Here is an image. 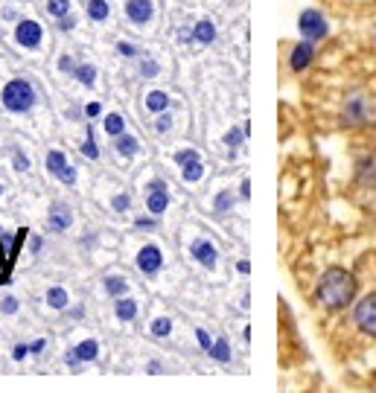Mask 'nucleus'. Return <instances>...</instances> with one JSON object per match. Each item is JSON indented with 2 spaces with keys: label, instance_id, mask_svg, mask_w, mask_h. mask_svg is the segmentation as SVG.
Masks as SVG:
<instances>
[{
  "label": "nucleus",
  "instance_id": "c03bdc74",
  "mask_svg": "<svg viewBox=\"0 0 376 393\" xmlns=\"http://www.w3.org/2000/svg\"><path fill=\"white\" fill-rule=\"evenodd\" d=\"M120 53H122V55H135V47H129V44H120Z\"/></svg>",
  "mask_w": 376,
  "mask_h": 393
},
{
  "label": "nucleus",
  "instance_id": "412c9836",
  "mask_svg": "<svg viewBox=\"0 0 376 393\" xmlns=\"http://www.w3.org/2000/svg\"><path fill=\"white\" fill-rule=\"evenodd\" d=\"M47 9H50V15H53V18H65V15H68V9H70V0H50Z\"/></svg>",
  "mask_w": 376,
  "mask_h": 393
},
{
  "label": "nucleus",
  "instance_id": "0eeeda50",
  "mask_svg": "<svg viewBox=\"0 0 376 393\" xmlns=\"http://www.w3.org/2000/svg\"><path fill=\"white\" fill-rule=\"evenodd\" d=\"M161 262H164V257H161V251L155 248V245H146V248L137 254V268L143 271V274H158V271H161Z\"/></svg>",
  "mask_w": 376,
  "mask_h": 393
},
{
  "label": "nucleus",
  "instance_id": "a211bd4d",
  "mask_svg": "<svg viewBox=\"0 0 376 393\" xmlns=\"http://www.w3.org/2000/svg\"><path fill=\"white\" fill-rule=\"evenodd\" d=\"M88 15L93 21H105L108 18V4H105V0H90V4H88Z\"/></svg>",
  "mask_w": 376,
  "mask_h": 393
},
{
  "label": "nucleus",
  "instance_id": "473e14b6",
  "mask_svg": "<svg viewBox=\"0 0 376 393\" xmlns=\"http://www.w3.org/2000/svg\"><path fill=\"white\" fill-rule=\"evenodd\" d=\"M169 129H172V119H169V114L158 117V131H169Z\"/></svg>",
  "mask_w": 376,
  "mask_h": 393
},
{
  "label": "nucleus",
  "instance_id": "a878e982",
  "mask_svg": "<svg viewBox=\"0 0 376 393\" xmlns=\"http://www.w3.org/2000/svg\"><path fill=\"white\" fill-rule=\"evenodd\" d=\"M85 134H88V140H85V146H82V152H85L90 161H97V158H100V149H97V140H93V131L88 129Z\"/></svg>",
  "mask_w": 376,
  "mask_h": 393
},
{
  "label": "nucleus",
  "instance_id": "2eb2a0df",
  "mask_svg": "<svg viewBox=\"0 0 376 393\" xmlns=\"http://www.w3.org/2000/svg\"><path fill=\"white\" fill-rule=\"evenodd\" d=\"M117 318L120 321H135V315H137V303H135V300H129V297H125V300H117Z\"/></svg>",
  "mask_w": 376,
  "mask_h": 393
},
{
  "label": "nucleus",
  "instance_id": "f257e3e1",
  "mask_svg": "<svg viewBox=\"0 0 376 393\" xmlns=\"http://www.w3.org/2000/svg\"><path fill=\"white\" fill-rule=\"evenodd\" d=\"M353 297H356V280L344 268H330L327 274L321 277V283H318V300H321V306H327V309L335 312V309L350 306Z\"/></svg>",
  "mask_w": 376,
  "mask_h": 393
},
{
  "label": "nucleus",
  "instance_id": "ddd939ff",
  "mask_svg": "<svg viewBox=\"0 0 376 393\" xmlns=\"http://www.w3.org/2000/svg\"><path fill=\"white\" fill-rule=\"evenodd\" d=\"M137 140L132 137V134H120L117 137V152H120V158H135L137 155Z\"/></svg>",
  "mask_w": 376,
  "mask_h": 393
},
{
  "label": "nucleus",
  "instance_id": "6ab92c4d",
  "mask_svg": "<svg viewBox=\"0 0 376 393\" xmlns=\"http://www.w3.org/2000/svg\"><path fill=\"white\" fill-rule=\"evenodd\" d=\"M47 300H50V306H56V309H65V306H68V291L56 286V289H50Z\"/></svg>",
  "mask_w": 376,
  "mask_h": 393
},
{
  "label": "nucleus",
  "instance_id": "f704fd0d",
  "mask_svg": "<svg viewBox=\"0 0 376 393\" xmlns=\"http://www.w3.org/2000/svg\"><path fill=\"white\" fill-rule=\"evenodd\" d=\"M15 309H18V300H15V297H6V300H4V312L12 315Z\"/></svg>",
  "mask_w": 376,
  "mask_h": 393
},
{
  "label": "nucleus",
  "instance_id": "b1692460",
  "mask_svg": "<svg viewBox=\"0 0 376 393\" xmlns=\"http://www.w3.org/2000/svg\"><path fill=\"white\" fill-rule=\"evenodd\" d=\"M210 355H213L216 361H228V358H231V347H228V341H216V344L210 347Z\"/></svg>",
  "mask_w": 376,
  "mask_h": 393
},
{
  "label": "nucleus",
  "instance_id": "f03ea898",
  "mask_svg": "<svg viewBox=\"0 0 376 393\" xmlns=\"http://www.w3.org/2000/svg\"><path fill=\"white\" fill-rule=\"evenodd\" d=\"M33 102H36V94H33V85H29V82L15 79V82H9V85L4 87V105H6L9 111L24 114V111L33 108Z\"/></svg>",
  "mask_w": 376,
  "mask_h": 393
},
{
  "label": "nucleus",
  "instance_id": "c756f323",
  "mask_svg": "<svg viewBox=\"0 0 376 393\" xmlns=\"http://www.w3.org/2000/svg\"><path fill=\"white\" fill-rule=\"evenodd\" d=\"M114 210L125 213V210H129V195H125V193H122V195H117V198H114Z\"/></svg>",
  "mask_w": 376,
  "mask_h": 393
},
{
  "label": "nucleus",
  "instance_id": "423d86ee",
  "mask_svg": "<svg viewBox=\"0 0 376 393\" xmlns=\"http://www.w3.org/2000/svg\"><path fill=\"white\" fill-rule=\"evenodd\" d=\"M15 38L24 47H38L41 44V26L36 21H21L18 29H15Z\"/></svg>",
  "mask_w": 376,
  "mask_h": 393
},
{
  "label": "nucleus",
  "instance_id": "5701e85b",
  "mask_svg": "<svg viewBox=\"0 0 376 393\" xmlns=\"http://www.w3.org/2000/svg\"><path fill=\"white\" fill-rule=\"evenodd\" d=\"M202 178V161H190V163H184V181H199Z\"/></svg>",
  "mask_w": 376,
  "mask_h": 393
},
{
  "label": "nucleus",
  "instance_id": "f3484780",
  "mask_svg": "<svg viewBox=\"0 0 376 393\" xmlns=\"http://www.w3.org/2000/svg\"><path fill=\"white\" fill-rule=\"evenodd\" d=\"M97 352H100V344H97V341H82V344L76 347V355H79L82 361H93V358H97Z\"/></svg>",
  "mask_w": 376,
  "mask_h": 393
},
{
  "label": "nucleus",
  "instance_id": "cd10ccee",
  "mask_svg": "<svg viewBox=\"0 0 376 393\" xmlns=\"http://www.w3.org/2000/svg\"><path fill=\"white\" fill-rule=\"evenodd\" d=\"M190 161H199V152H193V149H181V152L175 155V163H190Z\"/></svg>",
  "mask_w": 376,
  "mask_h": 393
},
{
  "label": "nucleus",
  "instance_id": "20e7f679",
  "mask_svg": "<svg viewBox=\"0 0 376 393\" xmlns=\"http://www.w3.org/2000/svg\"><path fill=\"white\" fill-rule=\"evenodd\" d=\"M298 26H301V33H303V38L306 41H321L327 33H330V26H327V21L321 18V12H315V9H306L303 15H301V21H298Z\"/></svg>",
  "mask_w": 376,
  "mask_h": 393
},
{
  "label": "nucleus",
  "instance_id": "bb28decb",
  "mask_svg": "<svg viewBox=\"0 0 376 393\" xmlns=\"http://www.w3.org/2000/svg\"><path fill=\"white\" fill-rule=\"evenodd\" d=\"M105 289H108V294H114V297H120V294H125V280H117V277H108V280H105Z\"/></svg>",
  "mask_w": 376,
  "mask_h": 393
},
{
  "label": "nucleus",
  "instance_id": "e433bc0d",
  "mask_svg": "<svg viewBox=\"0 0 376 393\" xmlns=\"http://www.w3.org/2000/svg\"><path fill=\"white\" fill-rule=\"evenodd\" d=\"M58 68L65 70V73H70L73 70V62H70V55H61V62H58Z\"/></svg>",
  "mask_w": 376,
  "mask_h": 393
},
{
  "label": "nucleus",
  "instance_id": "9d476101",
  "mask_svg": "<svg viewBox=\"0 0 376 393\" xmlns=\"http://www.w3.org/2000/svg\"><path fill=\"white\" fill-rule=\"evenodd\" d=\"M312 41H301L295 50H292V58H289V65H292V70H303L309 62H312Z\"/></svg>",
  "mask_w": 376,
  "mask_h": 393
},
{
  "label": "nucleus",
  "instance_id": "7ed1b4c3",
  "mask_svg": "<svg viewBox=\"0 0 376 393\" xmlns=\"http://www.w3.org/2000/svg\"><path fill=\"white\" fill-rule=\"evenodd\" d=\"M353 321L362 332H367V335H376V291L362 297L356 309H353Z\"/></svg>",
  "mask_w": 376,
  "mask_h": 393
},
{
  "label": "nucleus",
  "instance_id": "4be33fe9",
  "mask_svg": "<svg viewBox=\"0 0 376 393\" xmlns=\"http://www.w3.org/2000/svg\"><path fill=\"white\" fill-rule=\"evenodd\" d=\"M172 332V321L169 318H158L152 323V335H158V338H164V335H169Z\"/></svg>",
  "mask_w": 376,
  "mask_h": 393
},
{
  "label": "nucleus",
  "instance_id": "c85d7f7f",
  "mask_svg": "<svg viewBox=\"0 0 376 393\" xmlns=\"http://www.w3.org/2000/svg\"><path fill=\"white\" fill-rule=\"evenodd\" d=\"M228 207H231V193H222V195L216 198V210H219V213H225Z\"/></svg>",
  "mask_w": 376,
  "mask_h": 393
},
{
  "label": "nucleus",
  "instance_id": "ea45409f",
  "mask_svg": "<svg viewBox=\"0 0 376 393\" xmlns=\"http://www.w3.org/2000/svg\"><path fill=\"white\" fill-rule=\"evenodd\" d=\"M65 361H68V365H70V367H76V365H79V361H82V358H79V355H76V350H73V352H68V355H65Z\"/></svg>",
  "mask_w": 376,
  "mask_h": 393
},
{
  "label": "nucleus",
  "instance_id": "1a4fd4ad",
  "mask_svg": "<svg viewBox=\"0 0 376 393\" xmlns=\"http://www.w3.org/2000/svg\"><path fill=\"white\" fill-rule=\"evenodd\" d=\"M152 0H129L125 4V15H129L135 23H146L149 18H152Z\"/></svg>",
  "mask_w": 376,
  "mask_h": 393
},
{
  "label": "nucleus",
  "instance_id": "37998d69",
  "mask_svg": "<svg viewBox=\"0 0 376 393\" xmlns=\"http://www.w3.org/2000/svg\"><path fill=\"white\" fill-rule=\"evenodd\" d=\"M167 184H164V181H149V190H164Z\"/></svg>",
  "mask_w": 376,
  "mask_h": 393
},
{
  "label": "nucleus",
  "instance_id": "aec40b11",
  "mask_svg": "<svg viewBox=\"0 0 376 393\" xmlns=\"http://www.w3.org/2000/svg\"><path fill=\"white\" fill-rule=\"evenodd\" d=\"M122 129H125V119H122L120 114H111V117L105 119V131H108V134L120 137V134H122Z\"/></svg>",
  "mask_w": 376,
  "mask_h": 393
},
{
  "label": "nucleus",
  "instance_id": "58836bf2",
  "mask_svg": "<svg viewBox=\"0 0 376 393\" xmlns=\"http://www.w3.org/2000/svg\"><path fill=\"white\" fill-rule=\"evenodd\" d=\"M137 227H143V230H155L158 225H155L152 219H137Z\"/></svg>",
  "mask_w": 376,
  "mask_h": 393
},
{
  "label": "nucleus",
  "instance_id": "6e6552de",
  "mask_svg": "<svg viewBox=\"0 0 376 393\" xmlns=\"http://www.w3.org/2000/svg\"><path fill=\"white\" fill-rule=\"evenodd\" d=\"M73 222V213H70V207L68 204H53L50 207V230L61 233V230H68Z\"/></svg>",
  "mask_w": 376,
  "mask_h": 393
},
{
  "label": "nucleus",
  "instance_id": "4468645a",
  "mask_svg": "<svg viewBox=\"0 0 376 393\" xmlns=\"http://www.w3.org/2000/svg\"><path fill=\"white\" fill-rule=\"evenodd\" d=\"M167 105H169V99H167L164 90H152V94L146 97V108H149V111H155V114L167 111Z\"/></svg>",
  "mask_w": 376,
  "mask_h": 393
},
{
  "label": "nucleus",
  "instance_id": "f8f14e48",
  "mask_svg": "<svg viewBox=\"0 0 376 393\" xmlns=\"http://www.w3.org/2000/svg\"><path fill=\"white\" fill-rule=\"evenodd\" d=\"M149 210H152V213L155 216H161L164 213V210H167V204H169V195H167V187L164 190H149Z\"/></svg>",
  "mask_w": 376,
  "mask_h": 393
},
{
  "label": "nucleus",
  "instance_id": "4c0bfd02",
  "mask_svg": "<svg viewBox=\"0 0 376 393\" xmlns=\"http://www.w3.org/2000/svg\"><path fill=\"white\" fill-rule=\"evenodd\" d=\"M26 166H29V161H26V158H24V155L18 152V155H15V169H21V172H24Z\"/></svg>",
  "mask_w": 376,
  "mask_h": 393
},
{
  "label": "nucleus",
  "instance_id": "dca6fc26",
  "mask_svg": "<svg viewBox=\"0 0 376 393\" xmlns=\"http://www.w3.org/2000/svg\"><path fill=\"white\" fill-rule=\"evenodd\" d=\"M193 38H196L199 44H210V41L216 38V29H213V23H210V21H202V23L196 26V33H193Z\"/></svg>",
  "mask_w": 376,
  "mask_h": 393
},
{
  "label": "nucleus",
  "instance_id": "72a5a7b5",
  "mask_svg": "<svg viewBox=\"0 0 376 393\" xmlns=\"http://www.w3.org/2000/svg\"><path fill=\"white\" fill-rule=\"evenodd\" d=\"M143 76H158V65H155V62H143Z\"/></svg>",
  "mask_w": 376,
  "mask_h": 393
},
{
  "label": "nucleus",
  "instance_id": "39448f33",
  "mask_svg": "<svg viewBox=\"0 0 376 393\" xmlns=\"http://www.w3.org/2000/svg\"><path fill=\"white\" fill-rule=\"evenodd\" d=\"M47 169L50 175H56L58 181H65V184H76V169L68 166V158L61 152H50L47 155Z\"/></svg>",
  "mask_w": 376,
  "mask_h": 393
},
{
  "label": "nucleus",
  "instance_id": "9b49d317",
  "mask_svg": "<svg viewBox=\"0 0 376 393\" xmlns=\"http://www.w3.org/2000/svg\"><path fill=\"white\" fill-rule=\"evenodd\" d=\"M193 257H196L204 268H213V265H216V248L210 245V242H204V239L193 245Z\"/></svg>",
  "mask_w": 376,
  "mask_h": 393
},
{
  "label": "nucleus",
  "instance_id": "79ce46f5",
  "mask_svg": "<svg viewBox=\"0 0 376 393\" xmlns=\"http://www.w3.org/2000/svg\"><path fill=\"white\" fill-rule=\"evenodd\" d=\"M44 344H47V341H36V344H29V352H41V350H44Z\"/></svg>",
  "mask_w": 376,
  "mask_h": 393
},
{
  "label": "nucleus",
  "instance_id": "393cba45",
  "mask_svg": "<svg viewBox=\"0 0 376 393\" xmlns=\"http://www.w3.org/2000/svg\"><path fill=\"white\" fill-rule=\"evenodd\" d=\"M76 79L82 85H93V79H97V70H93V65H79L76 68Z\"/></svg>",
  "mask_w": 376,
  "mask_h": 393
},
{
  "label": "nucleus",
  "instance_id": "2f4dec72",
  "mask_svg": "<svg viewBox=\"0 0 376 393\" xmlns=\"http://www.w3.org/2000/svg\"><path fill=\"white\" fill-rule=\"evenodd\" d=\"M196 335H199V344H202V350H207V352H210V347H213V344H210V335H207V332H204V329H199Z\"/></svg>",
  "mask_w": 376,
  "mask_h": 393
},
{
  "label": "nucleus",
  "instance_id": "a19ab883",
  "mask_svg": "<svg viewBox=\"0 0 376 393\" xmlns=\"http://www.w3.org/2000/svg\"><path fill=\"white\" fill-rule=\"evenodd\" d=\"M26 352H29V347H24V344H21V347H15V352H12V355H15L18 361H21V358H24Z\"/></svg>",
  "mask_w": 376,
  "mask_h": 393
},
{
  "label": "nucleus",
  "instance_id": "c9c22d12",
  "mask_svg": "<svg viewBox=\"0 0 376 393\" xmlns=\"http://www.w3.org/2000/svg\"><path fill=\"white\" fill-rule=\"evenodd\" d=\"M100 111H103V105H100V102H90V105L85 108V114H88V117H100Z\"/></svg>",
  "mask_w": 376,
  "mask_h": 393
},
{
  "label": "nucleus",
  "instance_id": "7c9ffc66",
  "mask_svg": "<svg viewBox=\"0 0 376 393\" xmlns=\"http://www.w3.org/2000/svg\"><path fill=\"white\" fill-rule=\"evenodd\" d=\"M225 143H228V146L242 143V131H239V129H231V131H228V137H225Z\"/></svg>",
  "mask_w": 376,
  "mask_h": 393
}]
</instances>
